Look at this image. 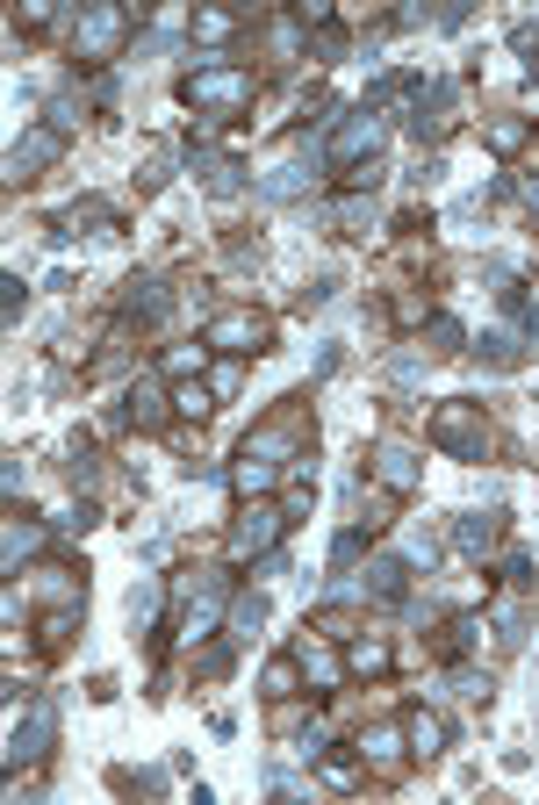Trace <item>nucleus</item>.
<instances>
[{"label":"nucleus","instance_id":"7ed1b4c3","mask_svg":"<svg viewBox=\"0 0 539 805\" xmlns=\"http://www.w3.org/2000/svg\"><path fill=\"white\" fill-rule=\"evenodd\" d=\"M252 72L244 66H194L188 80H180V94L194 101V109H209V115H230V109H244V101H252Z\"/></svg>","mask_w":539,"mask_h":805},{"label":"nucleus","instance_id":"2f4dec72","mask_svg":"<svg viewBox=\"0 0 539 805\" xmlns=\"http://www.w3.org/2000/svg\"><path fill=\"white\" fill-rule=\"evenodd\" d=\"M425 339H431V353H460V345H468V331H460L453 316H431V324H425Z\"/></svg>","mask_w":539,"mask_h":805},{"label":"nucleus","instance_id":"9d476101","mask_svg":"<svg viewBox=\"0 0 539 805\" xmlns=\"http://www.w3.org/2000/svg\"><path fill=\"white\" fill-rule=\"evenodd\" d=\"M230 490L252 504V496H273L281 490V461H259V453H238V467H230Z\"/></svg>","mask_w":539,"mask_h":805},{"label":"nucleus","instance_id":"72a5a7b5","mask_svg":"<svg viewBox=\"0 0 539 805\" xmlns=\"http://www.w3.org/2000/svg\"><path fill=\"white\" fill-rule=\"evenodd\" d=\"M22 554H37V525H8V568H22Z\"/></svg>","mask_w":539,"mask_h":805},{"label":"nucleus","instance_id":"f3484780","mask_svg":"<svg viewBox=\"0 0 539 805\" xmlns=\"http://www.w3.org/2000/svg\"><path fill=\"white\" fill-rule=\"evenodd\" d=\"M403 734H410V755H425V763L446 748V720H439V712H410Z\"/></svg>","mask_w":539,"mask_h":805},{"label":"nucleus","instance_id":"2eb2a0df","mask_svg":"<svg viewBox=\"0 0 539 805\" xmlns=\"http://www.w3.org/2000/svg\"><path fill=\"white\" fill-rule=\"evenodd\" d=\"M296 662H302V676H310V683H323V691H331V683L346 676V662H338L331 647H323V633H310V641H296Z\"/></svg>","mask_w":539,"mask_h":805},{"label":"nucleus","instance_id":"4468645a","mask_svg":"<svg viewBox=\"0 0 539 805\" xmlns=\"http://www.w3.org/2000/svg\"><path fill=\"white\" fill-rule=\"evenodd\" d=\"M166 410H173V396H166V389H151V382H137L130 396H122V417H130L137 432H151V424H166Z\"/></svg>","mask_w":539,"mask_h":805},{"label":"nucleus","instance_id":"f03ea898","mask_svg":"<svg viewBox=\"0 0 539 805\" xmlns=\"http://www.w3.org/2000/svg\"><path fill=\"white\" fill-rule=\"evenodd\" d=\"M302 446H310V403L302 396H288L267 424H252V439H244V453H259V461H302Z\"/></svg>","mask_w":539,"mask_h":805},{"label":"nucleus","instance_id":"f704fd0d","mask_svg":"<svg viewBox=\"0 0 539 805\" xmlns=\"http://www.w3.org/2000/svg\"><path fill=\"white\" fill-rule=\"evenodd\" d=\"M381 173H389V165H381V159H367V165H352V173H338V180H346L352 194H367V188H381Z\"/></svg>","mask_w":539,"mask_h":805},{"label":"nucleus","instance_id":"cd10ccee","mask_svg":"<svg viewBox=\"0 0 539 805\" xmlns=\"http://www.w3.org/2000/svg\"><path fill=\"white\" fill-rule=\"evenodd\" d=\"M173 410H180V417H194V424H202L209 410H216V396H209L202 382H173Z\"/></svg>","mask_w":539,"mask_h":805},{"label":"nucleus","instance_id":"5701e85b","mask_svg":"<svg viewBox=\"0 0 539 805\" xmlns=\"http://www.w3.org/2000/svg\"><path fill=\"white\" fill-rule=\"evenodd\" d=\"M72 626H80V604H58V612H51V618H43V633H37V647H43V655H58V647H66V641H72Z\"/></svg>","mask_w":539,"mask_h":805},{"label":"nucleus","instance_id":"20e7f679","mask_svg":"<svg viewBox=\"0 0 539 805\" xmlns=\"http://www.w3.org/2000/svg\"><path fill=\"white\" fill-rule=\"evenodd\" d=\"M202 345H209V353H230V360H252V353H267V345H273V324L259 310H216L202 324Z\"/></svg>","mask_w":539,"mask_h":805},{"label":"nucleus","instance_id":"393cba45","mask_svg":"<svg viewBox=\"0 0 539 805\" xmlns=\"http://www.w3.org/2000/svg\"><path fill=\"white\" fill-rule=\"evenodd\" d=\"M317 763H323V784H331V792H352V784H360V748H352V755H331V748H323L317 755Z\"/></svg>","mask_w":539,"mask_h":805},{"label":"nucleus","instance_id":"a211bd4d","mask_svg":"<svg viewBox=\"0 0 539 805\" xmlns=\"http://www.w3.org/2000/svg\"><path fill=\"white\" fill-rule=\"evenodd\" d=\"M497 533H503V519H460V525H453V546H460L468 561H482L489 546H497Z\"/></svg>","mask_w":539,"mask_h":805},{"label":"nucleus","instance_id":"4c0bfd02","mask_svg":"<svg viewBox=\"0 0 539 805\" xmlns=\"http://www.w3.org/2000/svg\"><path fill=\"white\" fill-rule=\"evenodd\" d=\"M526 202H532V217H539V173L526 180Z\"/></svg>","mask_w":539,"mask_h":805},{"label":"nucleus","instance_id":"bb28decb","mask_svg":"<svg viewBox=\"0 0 539 805\" xmlns=\"http://www.w3.org/2000/svg\"><path fill=\"white\" fill-rule=\"evenodd\" d=\"M43 741H51V712H29V720L14 726L8 748H14V755H43Z\"/></svg>","mask_w":539,"mask_h":805},{"label":"nucleus","instance_id":"473e14b6","mask_svg":"<svg viewBox=\"0 0 539 805\" xmlns=\"http://www.w3.org/2000/svg\"><path fill=\"white\" fill-rule=\"evenodd\" d=\"M482 360H489V368H511V360H518V339H511V331H489V339H482Z\"/></svg>","mask_w":539,"mask_h":805},{"label":"nucleus","instance_id":"0eeeda50","mask_svg":"<svg viewBox=\"0 0 539 805\" xmlns=\"http://www.w3.org/2000/svg\"><path fill=\"white\" fill-rule=\"evenodd\" d=\"M381 137H389V123H381L375 109H352L346 123L331 130V151L323 159L338 165V173H352V165H367V159H381Z\"/></svg>","mask_w":539,"mask_h":805},{"label":"nucleus","instance_id":"b1692460","mask_svg":"<svg viewBox=\"0 0 539 805\" xmlns=\"http://www.w3.org/2000/svg\"><path fill=\"white\" fill-rule=\"evenodd\" d=\"M173 382H194V374L209 368V345H166V360H159Z\"/></svg>","mask_w":539,"mask_h":805},{"label":"nucleus","instance_id":"6ab92c4d","mask_svg":"<svg viewBox=\"0 0 539 805\" xmlns=\"http://www.w3.org/2000/svg\"><path fill=\"white\" fill-rule=\"evenodd\" d=\"M367 597L375 604H403V561L396 554H381L375 568H367Z\"/></svg>","mask_w":539,"mask_h":805},{"label":"nucleus","instance_id":"412c9836","mask_svg":"<svg viewBox=\"0 0 539 805\" xmlns=\"http://www.w3.org/2000/svg\"><path fill=\"white\" fill-rule=\"evenodd\" d=\"M296 683H302V662H296V655H281V662H267V676H259V691H267L273 705H288V697H296Z\"/></svg>","mask_w":539,"mask_h":805},{"label":"nucleus","instance_id":"6e6552de","mask_svg":"<svg viewBox=\"0 0 539 805\" xmlns=\"http://www.w3.org/2000/svg\"><path fill=\"white\" fill-rule=\"evenodd\" d=\"M367 475H375L389 496H410V490L425 482V461L403 446V439H381V446H375V461H367Z\"/></svg>","mask_w":539,"mask_h":805},{"label":"nucleus","instance_id":"4be33fe9","mask_svg":"<svg viewBox=\"0 0 539 805\" xmlns=\"http://www.w3.org/2000/svg\"><path fill=\"white\" fill-rule=\"evenodd\" d=\"M259 626H267V597H259V590L252 597H230V641H252Z\"/></svg>","mask_w":539,"mask_h":805},{"label":"nucleus","instance_id":"c756f323","mask_svg":"<svg viewBox=\"0 0 539 805\" xmlns=\"http://www.w3.org/2000/svg\"><path fill=\"white\" fill-rule=\"evenodd\" d=\"M302 180H310V165L288 159V165H273V173H267V194H273V202H281V194H302Z\"/></svg>","mask_w":539,"mask_h":805},{"label":"nucleus","instance_id":"c85d7f7f","mask_svg":"<svg viewBox=\"0 0 539 805\" xmlns=\"http://www.w3.org/2000/svg\"><path fill=\"white\" fill-rule=\"evenodd\" d=\"M194 37H202V43L238 37V14H223V8H194Z\"/></svg>","mask_w":539,"mask_h":805},{"label":"nucleus","instance_id":"a878e982","mask_svg":"<svg viewBox=\"0 0 539 805\" xmlns=\"http://www.w3.org/2000/svg\"><path fill=\"white\" fill-rule=\"evenodd\" d=\"M310 633H323V641H352V633H360V612H346V604H323V612L310 618Z\"/></svg>","mask_w":539,"mask_h":805},{"label":"nucleus","instance_id":"e433bc0d","mask_svg":"<svg viewBox=\"0 0 539 805\" xmlns=\"http://www.w3.org/2000/svg\"><path fill=\"white\" fill-rule=\"evenodd\" d=\"M410 561H425V568H431V561H439V540H431V533H410Z\"/></svg>","mask_w":539,"mask_h":805},{"label":"nucleus","instance_id":"423d86ee","mask_svg":"<svg viewBox=\"0 0 539 805\" xmlns=\"http://www.w3.org/2000/svg\"><path fill=\"white\" fill-rule=\"evenodd\" d=\"M122 37H130V8H87L80 29H72V58L80 66H108L122 51Z\"/></svg>","mask_w":539,"mask_h":805},{"label":"nucleus","instance_id":"aec40b11","mask_svg":"<svg viewBox=\"0 0 539 805\" xmlns=\"http://www.w3.org/2000/svg\"><path fill=\"white\" fill-rule=\"evenodd\" d=\"M216 618H223V583H209V597L180 612V633H188V641H209V626H216Z\"/></svg>","mask_w":539,"mask_h":805},{"label":"nucleus","instance_id":"f257e3e1","mask_svg":"<svg viewBox=\"0 0 539 805\" xmlns=\"http://www.w3.org/2000/svg\"><path fill=\"white\" fill-rule=\"evenodd\" d=\"M425 439L446 453V461H482V453H489L482 403H439V410H431V424H425Z\"/></svg>","mask_w":539,"mask_h":805},{"label":"nucleus","instance_id":"ddd939ff","mask_svg":"<svg viewBox=\"0 0 539 805\" xmlns=\"http://www.w3.org/2000/svg\"><path fill=\"white\" fill-rule=\"evenodd\" d=\"M389 641H381V633H352L346 641V676H389Z\"/></svg>","mask_w":539,"mask_h":805},{"label":"nucleus","instance_id":"f8f14e48","mask_svg":"<svg viewBox=\"0 0 539 805\" xmlns=\"http://www.w3.org/2000/svg\"><path fill=\"white\" fill-rule=\"evenodd\" d=\"M108 238V231H116V209H108V202H94V194H87V202H72L66 209V217H58V238Z\"/></svg>","mask_w":539,"mask_h":805},{"label":"nucleus","instance_id":"7c9ffc66","mask_svg":"<svg viewBox=\"0 0 539 805\" xmlns=\"http://www.w3.org/2000/svg\"><path fill=\"white\" fill-rule=\"evenodd\" d=\"M482 137H489V151H503V159H511V151L526 144V123H518V115H497V123H489Z\"/></svg>","mask_w":539,"mask_h":805},{"label":"nucleus","instance_id":"9b49d317","mask_svg":"<svg viewBox=\"0 0 539 805\" xmlns=\"http://www.w3.org/2000/svg\"><path fill=\"white\" fill-rule=\"evenodd\" d=\"M403 755H410V734H403V726H367V734H360V763L396 769Z\"/></svg>","mask_w":539,"mask_h":805},{"label":"nucleus","instance_id":"c9c22d12","mask_svg":"<svg viewBox=\"0 0 539 805\" xmlns=\"http://www.w3.org/2000/svg\"><path fill=\"white\" fill-rule=\"evenodd\" d=\"M352 561H360V533H346V540L331 546V568H352Z\"/></svg>","mask_w":539,"mask_h":805},{"label":"nucleus","instance_id":"1a4fd4ad","mask_svg":"<svg viewBox=\"0 0 539 805\" xmlns=\"http://www.w3.org/2000/svg\"><path fill=\"white\" fill-rule=\"evenodd\" d=\"M58 151H66V137H58L51 123L29 130V137H14V151H8V180H37L43 165H58Z\"/></svg>","mask_w":539,"mask_h":805},{"label":"nucleus","instance_id":"39448f33","mask_svg":"<svg viewBox=\"0 0 539 805\" xmlns=\"http://www.w3.org/2000/svg\"><path fill=\"white\" fill-rule=\"evenodd\" d=\"M288 511L281 504H244L238 519H230V561H267L273 546H281V533H288Z\"/></svg>","mask_w":539,"mask_h":805},{"label":"nucleus","instance_id":"dca6fc26","mask_svg":"<svg viewBox=\"0 0 539 805\" xmlns=\"http://www.w3.org/2000/svg\"><path fill=\"white\" fill-rule=\"evenodd\" d=\"M166 316V288L159 281H130V295H122V324H159Z\"/></svg>","mask_w":539,"mask_h":805}]
</instances>
